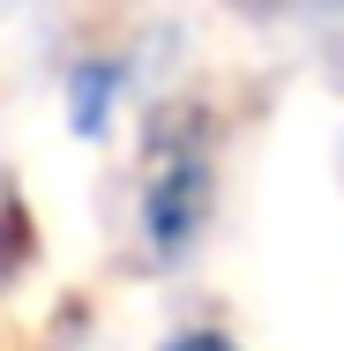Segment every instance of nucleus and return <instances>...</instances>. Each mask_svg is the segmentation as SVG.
<instances>
[{
	"mask_svg": "<svg viewBox=\"0 0 344 351\" xmlns=\"http://www.w3.org/2000/svg\"><path fill=\"white\" fill-rule=\"evenodd\" d=\"M209 195H217V157L195 112H157L150 142H142V232L165 262H180L209 224Z\"/></svg>",
	"mask_w": 344,
	"mask_h": 351,
	"instance_id": "f257e3e1",
	"label": "nucleus"
},
{
	"mask_svg": "<svg viewBox=\"0 0 344 351\" xmlns=\"http://www.w3.org/2000/svg\"><path fill=\"white\" fill-rule=\"evenodd\" d=\"M113 90H120V75H113V68H98V60L75 75V128H82V135H98V128H105V105H113Z\"/></svg>",
	"mask_w": 344,
	"mask_h": 351,
	"instance_id": "f03ea898",
	"label": "nucleus"
},
{
	"mask_svg": "<svg viewBox=\"0 0 344 351\" xmlns=\"http://www.w3.org/2000/svg\"><path fill=\"white\" fill-rule=\"evenodd\" d=\"M165 351H240V344H232L225 329H180V337H172Z\"/></svg>",
	"mask_w": 344,
	"mask_h": 351,
	"instance_id": "7ed1b4c3",
	"label": "nucleus"
}]
</instances>
